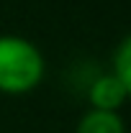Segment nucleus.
Returning a JSON list of instances; mask_svg holds the SVG:
<instances>
[{
  "mask_svg": "<svg viewBox=\"0 0 131 133\" xmlns=\"http://www.w3.org/2000/svg\"><path fill=\"white\" fill-rule=\"evenodd\" d=\"M46 59L41 49L18 33H0V95H28L44 82Z\"/></svg>",
  "mask_w": 131,
  "mask_h": 133,
  "instance_id": "1",
  "label": "nucleus"
},
{
  "mask_svg": "<svg viewBox=\"0 0 131 133\" xmlns=\"http://www.w3.org/2000/svg\"><path fill=\"white\" fill-rule=\"evenodd\" d=\"M126 102H129V95H126L123 84L118 82V77L113 72H103V74L90 79V84H87V105L93 110L118 113Z\"/></svg>",
  "mask_w": 131,
  "mask_h": 133,
  "instance_id": "2",
  "label": "nucleus"
},
{
  "mask_svg": "<svg viewBox=\"0 0 131 133\" xmlns=\"http://www.w3.org/2000/svg\"><path fill=\"white\" fill-rule=\"evenodd\" d=\"M75 133H126V123H123L121 113L87 108V113L80 118Z\"/></svg>",
  "mask_w": 131,
  "mask_h": 133,
  "instance_id": "3",
  "label": "nucleus"
},
{
  "mask_svg": "<svg viewBox=\"0 0 131 133\" xmlns=\"http://www.w3.org/2000/svg\"><path fill=\"white\" fill-rule=\"evenodd\" d=\"M111 72L118 77V82L123 84V90H126V95H129V100H131V33L123 36V41L116 46Z\"/></svg>",
  "mask_w": 131,
  "mask_h": 133,
  "instance_id": "4",
  "label": "nucleus"
}]
</instances>
